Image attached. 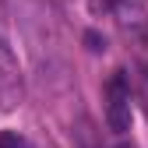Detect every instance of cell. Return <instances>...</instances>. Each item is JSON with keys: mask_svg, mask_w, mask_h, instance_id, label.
<instances>
[{"mask_svg": "<svg viewBox=\"0 0 148 148\" xmlns=\"http://www.w3.org/2000/svg\"><path fill=\"white\" fill-rule=\"evenodd\" d=\"M106 123H109V131H131V99H109L106 106Z\"/></svg>", "mask_w": 148, "mask_h": 148, "instance_id": "2", "label": "cell"}, {"mask_svg": "<svg viewBox=\"0 0 148 148\" xmlns=\"http://www.w3.org/2000/svg\"><path fill=\"white\" fill-rule=\"evenodd\" d=\"M25 95V85H21V67H18L14 53L0 42V109H14Z\"/></svg>", "mask_w": 148, "mask_h": 148, "instance_id": "1", "label": "cell"}, {"mask_svg": "<svg viewBox=\"0 0 148 148\" xmlns=\"http://www.w3.org/2000/svg\"><path fill=\"white\" fill-rule=\"evenodd\" d=\"M145 74H148V67H145Z\"/></svg>", "mask_w": 148, "mask_h": 148, "instance_id": "8", "label": "cell"}, {"mask_svg": "<svg viewBox=\"0 0 148 148\" xmlns=\"http://www.w3.org/2000/svg\"><path fill=\"white\" fill-rule=\"evenodd\" d=\"M116 148H131V145H116Z\"/></svg>", "mask_w": 148, "mask_h": 148, "instance_id": "7", "label": "cell"}, {"mask_svg": "<svg viewBox=\"0 0 148 148\" xmlns=\"http://www.w3.org/2000/svg\"><path fill=\"white\" fill-rule=\"evenodd\" d=\"M85 46H88L92 53H102V49H106V39H102L99 32H85Z\"/></svg>", "mask_w": 148, "mask_h": 148, "instance_id": "5", "label": "cell"}, {"mask_svg": "<svg viewBox=\"0 0 148 148\" xmlns=\"http://www.w3.org/2000/svg\"><path fill=\"white\" fill-rule=\"evenodd\" d=\"M113 4H116V0H88V11L99 18V14H109V11H113Z\"/></svg>", "mask_w": 148, "mask_h": 148, "instance_id": "6", "label": "cell"}, {"mask_svg": "<svg viewBox=\"0 0 148 148\" xmlns=\"http://www.w3.org/2000/svg\"><path fill=\"white\" fill-rule=\"evenodd\" d=\"M0 148H28L18 131H0Z\"/></svg>", "mask_w": 148, "mask_h": 148, "instance_id": "4", "label": "cell"}, {"mask_svg": "<svg viewBox=\"0 0 148 148\" xmlns=\"http://www.w3.org/2000/svg\"><path fill=\"white\" fill-rule=\"evenodd\" d=\"M106 95H109V99H131V85H127V74H123V71H116L113 78H109Z\"/></svg>", "mask_w": 148, "mask_h": 148, "instance_id": "3", "label": "cell"}]
</instances>
